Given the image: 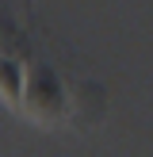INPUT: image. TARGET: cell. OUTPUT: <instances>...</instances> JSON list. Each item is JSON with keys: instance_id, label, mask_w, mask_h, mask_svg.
<instances>
[{"instance_id": "1", "label": "cell", "mask_w": 153, "mask_h": 157, "mask_svg": "<svg viewBox=\"0 0 153 157\" xmlns=\"http://www.w3.org/2000/svg\"><path fill=\"white\" fill-rule=\"evenodd\" d=\"M0 92H4L8 104H19V69L8 58H0Z\"/></svg>"}, {"instance_id": "2", "label": "cell", "mask_w": 153, "mask_h": 157, "mask_svg": "<svg viewBox=\"0 0 153 157\" xmlns=\"http://www.w3.org/2000/svg\"><path fill=\"white\" fill-rule=\"evenodd\" d=\"M27 4H31V8H35V0H27Z\"/></svg>"}]
</instances>
